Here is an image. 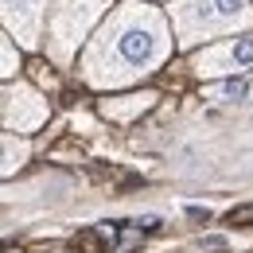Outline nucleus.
Here are the masks:
<instances>
[{
	"mask_svg": "<svg viewBox=\"0 0 253 253\" xmlns=\"http://www.w3.org/2000/svg\"><path fill=\"white\" fill-rule=\"evenodd\" d=\"M250 63H253V35H242V39H230L222 47H207L195 59V70L199 74H230V70H242Z\"/></svg>",
	"mask_w": 253,
	"mask_h": 253,
	"instance_id": "nucleus-5",
	"label": "nucleus"
},
{
	"mask_svg": "<svg viewBox=\"0 0 253 253\" xmlns=\"http://www.w3.org/2000/svg\"><path fill=\"white\" fill-rule=\"evenodd\" d=\"M12 74H16V43L4 39V78H12Z\"/></svg>",
	"mask_w": 253,
	"mask_h": 253,
	"instance_id": "nucleus-10",
	"label": "nucleus"
},
{
	"mask_svg": "<svg viewBox=\"0 0 253 253\" xmlns=\"http://www.w3.org/2000/svg\"><path fill=\"white\" fill-rule=\"evenodd\" d=\"M152 101H156L152 94H132V97H121V101H109L105 113H109V117H132V113H144Z\"/></svg>",
	"mask_w": 253,
	"mask_h": 253,
	"instance_id": "nucleus-8",
	"label": "nucleus"
},
{
	"mask_svg": "<svg viewBox=\"0 0 253 253\" xmlns=\"http://www.w3.org/2000/svg\"><path fill=\"white\" fill-rule=\"evenodd\" d=\"M105 4L109 0H59V8L51 12V55L59 63L74 55V47L82 43V35L90 32Z\"/></svg>",
	"mask_w": 253,
	"mask_h": 253,
	"instance_id": "nucleus-3",
	"label": "nucleus"
},
{
	"mask_svg": "<svg viewBox=\"0 0 253 253\" xmlns=\"http://www.w3.org/2000/svg\"><path fill=\"white\" fill-rule=\"evenodd\" d=\"M230 218H234V222H246V218H253V207H246V211H234Z\"/></svg>",
	"mask_w": 253,
	"mask_h": 253,
	"instance_id": "nucleus-11",
	"label": "nucleus"
},
{
	"mask_svg": "<svg viewBox=\"0 0 253 253\" xmlns=\"http://www.w3.org/2000/svg\"><path fill=\"white\" fill-rule=\"evenodd\" d=\"M43 8H47V0H4V24H8L12 35H20L24 47H35V43H39Z\"/></svg>",
	"mask_w": 253,
	"mask_h": 253,
	"instance_id": "nucleus-6",
	"label": "nucleus"
},
{
	"mask_svg": "<svg viewBox=\"0 0 253 253\" xmlns=\"http://www.w3.org/2000/svg\"><path fill=\"white\" fill-rule=\"evenodd\" d=\"M47 121V101L35 94L32 86H8L4 90V125L8 128H20V132H28V128H39Z\"/></svg>",
	"mask_w": 253,
	"mask_h": 253,
	"instance_id": "nucleus-4",
	"label": "nucleus"
},
{
	"mask_svg": "<svg viewBox=\"0 0 253 253\" xmlns=\"http://www.w3.org/2000/svg\"><path fill=\"white\" fill-rule=\"evenodd\" d=\"M24 160H28V144H24V140L16 144V136L8 132V136H4V175H12Z\"/></svg>",
	"mask_w": 253,
	"mask_h": 253,
	"instance_id": "nucleus-9",
	"label": "nucleus"
},
{
	"mask_svg": "<svg viewBox=\"0 0 253 253\" xmlns=\"http://www.w3.org/2000/svg\"><path fill=\"white\" fill-rule=\"evenodd\" d=\"M253 94V78H234V82H222V86H214L211 90V97L214 101H246V97Z\"/></svg>",
	"mask_w": 253,
	"mask_h": 253,
	"instance_id": "nucleus-7",
	"label": "nucleus"
},
{
	"mask_svg": "<svg viewBox=\"0 0 253 253\" xmlns=\"http://www.w3.org/2000/svg\"><path fill=\"white\" fill-rule=\"evenodd\" d=\"M175 35L179 47H195L199 39H211L222 32H238L253 20L246 0H175Z\"/></svg>",
	"mask_w": 253,
	"mask_h": 253,
	"instance_id": "nucleus-2",
	"label": "nucleus"
},
{
	"mask_svg": "<svg viewBox=\"0 0 253 253\" xmlns=\"http://www.w3.org/2000/svg\"><path fill=\"white\" fill-rule=\"evenodd\" d=\"M171 51V35L168 24L156 8H140V4H121L113 12V20L101 28L94 43L86 47L82 74L90 86H128L132 78L156 70Z\"/></svg>",
	"mask_w": 253,
	"mask_h": 253,
	"instance_id": "nucleus-1",
	"label": "nucleus"
}]
</instances>
